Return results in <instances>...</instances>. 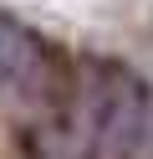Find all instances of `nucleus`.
I'll return each mask as SVG.
<instances>
[{
  "instance_id": "f03ea898",
  "label": "nucleus",
  "mask_w": 153,
  "mask_h": 159,
  "mask_svg": "<svg viewBox=\"0 0 153 159\" xmlns=\"http://www.w3.org/2000/svg\"><path fill=\"white\" fill-rule=\"evenodd\" d=\"M138 159H153V103L138 113Z\"/></svg>"
},
{
  "instance_id": "f257e3e1",
  "label": "nucleus",
  "mask_w": 153,
  "mask_h": 159,
  "mask_svg": "<svg viewBox=\"0 0 153 159\" xmlns=\"http://www.w3.org/2000/svg\"><path fill=\"white\" fill-rule=\"evenodd\" d=\"M0 82L36 87L41 82V41L20 31L15 21H0Z\"/></svg>"
}]
</instances>
